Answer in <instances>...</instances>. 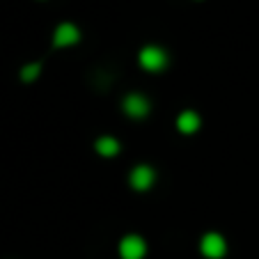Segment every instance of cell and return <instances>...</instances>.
I'll use <instances>...</instances> for the list:
<instances>
[{
    "instance_id": "7",
    "label": "cell",
    "mask_w": 259,
    "mask_h": 259,
    "mask_svg": "<svg viewBox=\"0 0 259 259\" xmlns=\"http://www.w3.org/2000/svg\"><path fill=\"white\" fill-rule=\"evenodd\" d=\"M202 126V117L195 113V110H181L177 115V131L184 133V136H193L197 133Z\"/></svg>"
},
{
    "instance_id": "9",
    "label": "cell",
    "mask_w": 259,
    "mask_h": 259,
    "mask_svg": "<svg viewBox=\"0 0 259 259\" xmlns=\"http://www.w3.org/2000/svg\"><path fill=\"white\" fill-rule=\"evenodd\" d=\"M39 73H41V64L39 62L25 64V67L21 69V80H25V83H32V80L39 78Z\"/></svg>"
},
{
    "instance_id": "6",
    "label": "cell",
    "mask_w": 259,
    "mask_h": 259,
    "mask_svg": "<svg viewBox=\"0 0 259 259\" xmlns=\"http://www.w3.org/2000/svg\"><path fill=\"white\" fill-rule=\"evenodd\" d=\"M80 41V30L76 23L71 21H64L58 28L53 30V46L55 49H67V46H73Z\"/></svg>"
},
{
    "instance_id": "4",
    "label": "cell",
    "mask_w": 259,
    "mask_h": 259,
    "mask_svg": "<svg viewBox=\"0 0 259 259\" xmlns=\"http://www.w3.org/2000/svg\"><path fill=\"white\" fill-rule=\"evenodd\" d=\"M122 110H124V115H128V117L142 119V117H147V115H149L152 103H149V99H147L145 94L131 92V94H126V97L122 99Z\"/></svg>"
},
{
    "instance_id": "1",
    "label": "cell",
    "mask_w": 259,
    "mask_h": 259,
    "mask_svg": "<svg viewBox=\"0 0 259 259\" xmlns=\"http://www.w3.org/2000/svg\"><path fill=\"white\" fill-rule=\"evenodd\" d=\"M138 62H140V67L145 69V71L161 73L163 69L167 67V53H165V49H161V46H156V44H147V46H142L140 53H138Z\"/></svg>"
},
{
    "instance_id": "8",
    "label": "cell",
    "mask_w": 259,
    "mask_h": 259,
    "mask_svg": "<svg viewBox=\"0 0 259 259\" xmlns=\"http://www.w3.org/2000/svg\"><path fill=\"white\" fill-rule=\"evenodd\" d=\"M119 149H122V145H119V140L113 136H101V138H97V142H94V152L103 158L117 156Z\"/></svg>"
},
{
    "instance_id": "3",
    "label": "cell",
    "mask_w": 259,
    "mask_h": 259,
    "mask_svg": "<svg viewBox=\"0 0 259 259\" xmlns=\"http://www.w3.org/2000/svg\"><path fill=\"white\" fill-rule=\"evenodd\" d=\"M156 184V170L147 163H138L131 172H128V186L138 193H145Z\"/></svg>"
},
{
    "instance_id": "5",
    "label": "cell",
    "mask_w": 259,
    "mask_h": 259,
    "mask_svg": "<svg viewBox=\"0 0 259 259\" xmlns=\"http://www.w3.org/2000/svg\"><path fill=\"white\" fill-rule=\"evenodd\" d=\"M119 257L122 259H145L147 254V241L140 234H126L119 241Z\"/></svg>"
},
{
    "instance_id": "2",
    "label": "cell",
    "mask_w": 259,
    "mask_h": 259,
    "mask_svg": "<svg viewBox=\"0 0 259 259\" xmlns=\"http://www.w3.org/2000/svg\"><path fill=\"white\" fill-rule=\"evenodd\" d=\"M200 252L206 259H223L227 254V239L220 232H206L200 239Z\"/></svg>"
}]
</instances>
